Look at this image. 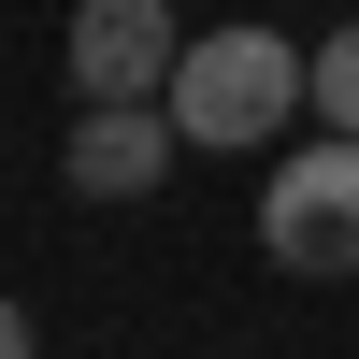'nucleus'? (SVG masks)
I'll return each instance as SVG.
<instances>
[{"mask_svg":"<svg viewBox=\"0 0 359 359\" xmlns=\"http://www.w3.org/2000/svg\"><path fill=\"white\" fill-rule=\"evenodd\" d=\"M302 101H316V57L287 29H201L187 72H172V130L187 144H273Z\"/></svg>","mask_w":359,"mask_h":359,"instance_id":"1","label":"nucleus"},{"mask_svg":"<svg viewBox=\"0 0 359 359\" xmlns=\"http://www.w3.org/2000/svg\"><path fill=\"white\" fill-rule=\"evenodd\" d=\"M259 245H273V273H302V287L359 273V130H316L302 158L259 187Z\"/></svg>","mask_w":359,"mask_h":359,"instance_id":"2","label":"nucleus"},{"mask_svg":"<svg viewBox=\"0 0 359 359\" xmlns=\"http://www.w3.org/2000/svg\"><path fill=\"white\" fill-rule=\"evenodd\" d=\"M187 29L172 0H72V101H172Z\"/></svg>","mask_w":359,"mask_h":359,"instance_id":"3","label":"nucleus"},{"mask_svg":"<svg viewBox=\"0 0 359 359\" xmlns=\"http://www.w3.org/2000/svg\"><path fill=\"white\" fill-rule=\"evenodd\" d=\"M172 158H187L172 101H86V115H72V187H86V201H144Z\"/></svg>","mask_w":359,"mask_h":359,"instance_id":"4","label":"nucleus"},{"mask_svg":"<svg viewBox=\"0 0 359 359\" xmlns=\"http://www.w3.org/2000/svg\"><path fill=\"white\" fill-rule=\"evenodd\" d=\"M316 130H359V29L316 43Z\"/></svg>","mask_w":359,"mask_h":359,"instance_id":"5","label":"nucleus"}]
</instances>
